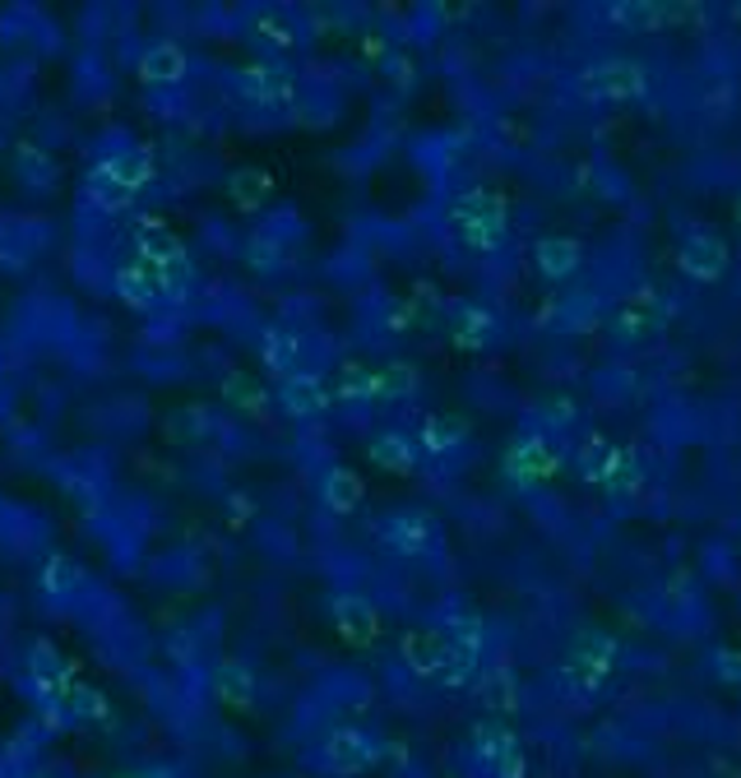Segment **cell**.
Instances as JSON below:
<instances>
[{"instance_id": "cell-1", "label": "cell", "mask_w": 741, "mask_h": 778, "mask_svg": "<svg viewBox=\"0 0 741 778\" xmlns=\"http://www.w3.org/2000/svg\"><path fill=\"white\" fill-rule=\"evenodd\" d=\"M505 232H510V209H505V200L496 190L486 186H473L455 194L450 204V237L473 250V256H492V250H501Z\"/></svg>"}, {"instance_id": "cell-2", "label": "cell", "mask_w": 741, "mask_h": 778, "mask_svg": "<svg viewBox=\"0 0 741 778\" xmlns=\"http://www.w3.org/2000/svg\"><path fill=\"white\" fill-rule=\"evenodd\" d=\"M584 103H639L649 93V70L639 61H593L575 80Z\"/></svg>"}, {"instance_id": "cell-3", "label": "cell", "mask_w": 741, "mask_h": 778, "mask_svg": "<svg viewBox=\"0 0 741 778\" xmlns=\"http://www.w3.org/2000/svg\"><path fill=\"white\" fill-rule=\"evenodd\" d=\"M505 473H510L519 486H542L561 473V450L542 432H529L505 450Z\"/></svg>"}, {"instance_id": "cell-4", "label": "cell", "mask_w": 741, "mask_h": 778, "mask_svg": "<svg viewBox=\"0 0 741 778\" xmlns=\"http://www.w3.org/2000/svg\"><path fill=\"white\" fill-rule=\"evenodd\" d=\"M658 325H662V302H658L654 287H635L612 306V334L626 339V343L658 334Z\"/></svg>"}, {"instance_id": "cell-5", "label": "cell", "mask_w": 741, "mask_h": 778, "mask_svg": "<svg viewBox=\"0 0 741 778\" xmlns=\"http://www.w3.org/2000/svg\"><path fill=\"white\" fill-rule=\"evenodd\" d=\"M677 264L691 283H718L728 274V241L714 237V232H691V237L681 241Z\"/></svg>"}, {"instance_id": "cell-6", "label": "cell", "mask_w": 741, "mask_h": 778, "mask_svg": "<svg viewBox=\"0 0 741 778\" xmlns=\"http://www.w3.org/2000/svg\"><path fill=\"white\" fill-rule=\"evenodd\" d=\"M385 542L399 556H426L436 547V519L426 510H413V505H408V510H395L385 523Z\"/></svg>"}, {"instance_id": "cell-7", "label": "cell", "mask_w": 741, "mask_h": 778, "mask_svg": "<svg viewBox=\"0 0 741 778\" xmlns=\"http://www.w3.org/2000/svg\"><path fill=\"white\" fill-rule=\"evenodd\" d=\"M533 264H538V274L548 279V283H571L579 274V264H584V250L575 237H542L533 246Z\"/></svg>"}, {"instance_id": "cell-8", "label": "cell", "mask_w": 741, "mask_h": 778, "mask_svg": "<svg viewBox=\"0 0 741 778\" xmlns=\"http://www.w3.org/2000/svg\"><path fill=\"white\" fill-rule=\"evenodd\" d=\"M496 334H501V320H496L486 306H459V310H455L450 339L463 347V353H482V347H492Z\"/></svg>"}, {"instance_id": "cell-9", "label": "cell", "mask_w": 741, "mask_h": 778, "mask_svg": "<svg viewBox=\"0 0 741 778\" xmlns=\"http://www.w3.org/2000/svg\"><path fill=\"white\" fill-rule=\"evenodd\" d=\"M370 463H380V469L395 473V478L417 473V440H408L399 432H380L376 440H370Z\"/></svg>"}, {"instance_id": "cell-10", "label": "cell", "mask_w": 741, "mask_h": 778, "mask_svg": "<svg viewBox=\"0 0 741 778\" xmlns=\"http://www.w3.org/2000/svg\"><path fill=\"white\" fill-rule=\"evenodd\" d=\"M417 389H422V372L413 362H385L376 372V399L399 403V399H413Z\"/></svg>"}, {"instance_id": "cell-11", "label": "cell", "mask_w": 741, "mask_h": 778, "mask_svg": "<svg viewBox=\"0 0 741 778\" xmlns=\"http://www.w3.org/2000/svg\"><path fill=\"white\" fill-rule=\"evenodd\" d=\"M320 492H325V505H329V510L353 515L357 505H362V478L339 463V469H329V473H325V486H320Z\"/></svg>"}, {"instance_id": "cell-12", "label": "cell", "mask_w": 741, "mask_h": 778, "mask_svg": "<svg viewBox=\"0 0 741 778\" xmlns=\"http://www.w3.org/2000/svg\"><path fill=\"white\" fill-rule=\"evenodd\" d=\"M463 445V422L455 417H426L422 422V432H417V450L426 455H450Z\"/></svg>"}, {"instance_id": "cell-13", "label": "cell", "mask_w": 741, "mask_h": 778, "mask_svg": "<svg viewBox=\"0 0 741 778\" xmlns=\"http://www.w3.org/2000/svg\"><path fill=\"white\" fill-rule=\"evenodd\" d=\"M403 658L413 663L417 672H436L445 658H450V649L440 645V635H432V630H408V639H403Z\"/></svg>"}, {"instance_id": "cell-14", "label": "cell", "mask_w": 741, "mask_h": 778, "mask_svg": "<svg viewBox=\"0 0 741 778\" xmlns=\"http://www.w3.org/2000/svg\"><path fill=\"white\" fill-rule=\"evenodd\" d=\"M339 626L343 635H353V639H370L376 635V608L362 598H339Z\"/></svg>"}, {"instance_id": "cell-15", "label": "cell", "mask_w": 741, "mask_h": 778, "mask_svg": "<svg viewBox=\"0 0 741 778\" xmlns=\"http://www.w3.org/2000/svg\"><path fill=\"white\" fill-rule=\"evenodd\" d=\"M283 399H287L292 413H302V417H310V413H320V408H325V394H320L316 376H297V380H287Z\"/></svg>"}, {"instance_id": "cell-16", "label": "cell", "mask_w": 741, "mask_h": 778, "mask_svg": "<svg viewBox=\"0 0 741 778\" xmlns=\"http://www.w3.org/2000/svg\"><path fill=\"white\" fill-rule=\"evenodd\" d=\"M339 394L348 403L376 399V372H366V366H343V389H339Z\"/></svg>"}, {"instance_id": "cell-17", "label": "cell", "mask_w": 741, "mask_h": 778, "mask_svg": "<svg viewBox=\"0 0 741 778\" xmlns=\"http://www.w3.org/2000/svg\"><path fill=\"white\" fill-rule=\"evenodd\" d=\"M385 325L395 329V334L413 329V325H417V302H395V306H389V316H385Z\"/></svg>"}, {"instance_id": "cell-18", "label": "cell", "mask_w": 741, "mask_h": 778, "mask_svg": "<svg viewBox=\"0 0 741 778\" xmlns=\"http://www.w3.org/2000/svg\"><path fill=\"white\" fill-rule=\"evenodd\" d=\"M450 626H455V635L463 639V649H478V639H482V621H478V616H468V612H463V616L450 621Z\"/></svg>"}, {"instance_id": "cell-19", "label": "cell", "mask_w": 741, "mask_h": 778, "mask_svg": "<svg viewBox=\"0 0 741 778\" xmlns=\"http://www.w3.org/2000/svg\"><path fill=\"white\" fill-rule=\"evenodd\" d=\"M292 357H297V339H269V362L274 366H292Z\"/></svg>"}, {"instance_id": "cell-20", "label": "cell", "mask_w": 741, "mask_h": 778, "mask_svg": "<svg viewBox=\"0 0 741 778\" xmlns=\"http://www.w3.org/2000/svg\"><path fill=\"white\" fill-rule=\"evenodd\" d=\"M237 194H246V200H260V194H264V177H246V181H237Z\"/></svg>"}, {"instance_id": "cell-21", "label": "cell", "mask_w": 741, "mask_h": 778, "mask_svg": "<svg viewBox=\"0 0 741 778\" xmlns=\"http://www.w3.org/2000/svg\"><path fill=\"white\" fill-rule=\"evenodd\" d=\"M718 668H728L732 676H741V653H732V649H724V653H718Z\"/></svg>"}, {"instance_id": "cell-22", "label": "cell", "mask_w": 741, "mask_h": 778, "mask_svg": "<svg viewBox=\"0 0 741 778\" xmlns=\"http://www.w3.org/2000/svg\"><path fill=\"white\" fill-rule=\"evenodd\" d=\"M732 19H737V24H741V5H732Z\"/></svg>"}, {"instance_id": "cell-23", "label": "cell", "mask_w": 741, "mask_h": 778, "mask_svg": "<svg viewBox=\"0 0 741 778\" xmlns=\"http://www.w3.org/2000/svg\"><path fill=\"white\" fill-rule=\"evenodd\" d=\"M737 223H741V194H737Z\"/></svg>"}]
</instances>
